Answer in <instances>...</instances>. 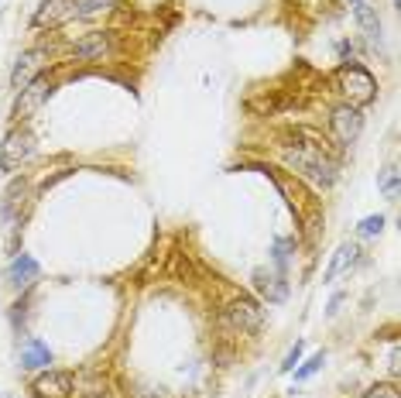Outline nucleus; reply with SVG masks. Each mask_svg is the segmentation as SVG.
<instances>
[{
  "mask_svg": "<svg viewBox=\"0 0 401 398\" xmlns=\"http://www.w3.org/2000/svg\"><path fill=\"white\" fill-rule=\"evenodd\" d=\"M282 162L305 182H312L315 189H329L336 182V162L312 141H295L282 151Z\"/></svg>",
  "mask_w": 401,
  "mask_h": 398,
  "instance_id": "f257e3e1",
  "label": "nucleus"
},
{
  "mask_svg": "<svg viewBox=\"0 0 401 398\" xmlns=\"http://www.w3.org/2000/svg\"><path fill=\"white\" fill-rule=\"evenodd\" d=\"M336 86H340V93L346 97L350 106H367V103H374L378 97V83H374V76L364 69V66H357V62H343L340 69H336Z\"/></svg>",
  "mask_w": 401,
  "mask_h": 398,
  "instance_id": "f03ea898",
  "label": "nucleus"
},
{
  "mask_svg": "<svg viewBox=\"0 0 401 398\" xmlns=\"http://www.w3.org/2000/svg\"><path fill=\"white\" fill-rule=\"evenodd\" d=\"M31 155H35V134H31L28 127H14V131L3 138V144H0V172L21 169Z\"/></svg>",
  "mask_w": 401,
  "mask_h": 398,
  "instance_id": "7ed1b4c3",
  "label": "nucleus"
},
{
  "mask_svg": "<svg viewBox=\"0 0 401 398\" xmlns=\"http://www.w3.org/2000/svg\"><path fill=\"white\" fill-rule=\"evenodd\" d=\"M223 319H226L233 330H240V333H257V330L264 326V309H261L254 298L240 296L223 309Z\"/></svg>",
  "mask_w": 401,
  "mask_h": 398,
  "instance_id": "20e7f679",
  "label": "nucleus"
},
{
  "mask_svg": "<svg viewBox=\"0 0 401 398\" xmlns=\"http://www.w3.org/2000/svg\"><path fill=\"white\" fill-rule=\"evenodd\" d=\"M329 127H333V138H336L340 144H353V141L360 138L364 117H360V110H357V106L340 103V106L329 113Z\"/></svg>",
  "mask_w": 401,
  "mask_h": 398,
  "instance_id": "39448f33",
  "label": "nucleus"
},
{
  "mask_svg": "<svg viewBox=\"0 0 401 398\" xmlns=\"http://www.w3.org/2000/svg\"><path fill=\"white\" fill-rule=\"evenodd\" d=\"M52 90H55V86H52L48 79H41V76H38L35 83H28V86L17 93V103H14V120H28V117H35V113L41 110V103L52 97Z\"/></svg>",
  "mask_w": 401,
  "mask_h": 398,
  "instance_id": "423d86ee",
  "label": "nucleus"
},
{
  "mask_svg": "<svg viewBox=\"0 0 401 398\" xmlns=\"http://www.w3.org/2000/svg\"><path fill=\"white\" fill-rule=\"evenodd\" d=\"M45 59H48V52L45 48H31V52H24L17 62H14V73H10V90H24L28 83H35L38 79V73H41V66H45Z\"/></svg>",
  "mask_w": 401,
  "mask_h": 398,
  "instance_id": "0eeeda50",
  "label": "nucleus"
},
{
  "mask_svg": "<svg viewBox=\"0 0 401 398\" xmlns=\"http://www.w3.org/2000/svg\"><path fill=\"white\" fill-rule=\"evenodd\" d=\"M31 392L38 398H69L72 395V375L66 371H45L31 381Z\"/></svg>",
  "mask_w": 401,
  "mask_h": 398,
  "instance_id": "6e6552de",
  "label": "nucleus"
},
{
  "mask_svg": "<svg viewBox=\"0 0 401 398\" xmlns=\"http://www.w3.org/2000/svg\"><path fill=\"white\" fill-rule=\"evenodd\" d=\"M254 289H257V296L268 298V302H285V298H288V282H285V275L268 272V268H257V272H254Z\"/></svg>",
  "mask_w": 401,
  "mask_h": 398,
  "instance_id": "1a4fd4ad",
  "label": "nucleus"
},
{
  "mask_svg": "<svg viewBox=\"0 0 401 398\" xmlns=\"http://www.w3.org/2000/svg\"><path fill=\"white\" fill-rule=\"evenodd\" d=\"M72 10H76V0H41L31 24L35 28H52V24H62L66 17H72Z\"/></svg>",
  "mask_w": 401,
  "mask_h": 398,
  "instance_id": "9d476101",
  "label": "nucleus"
},
{
  "mask_svg": "<svg viewBox=\"0 0 401 398\" xmlns=\"http://www.w3.org/2000/svg\"><path fill=\"white\" fill-rule=\"evenodd\" d=\"M38 275H41V268H38V261L31 254H17L10 261V268H7V282L14 289H31L38 282Z\"/></svg>",
  "mask_w": 401,
  "mask_h": 398,
  "instance_id": "9b49d317",
  "label": "nucleus"
},
{
  "mask_svg": "<svg viewBox=\"0 0 401 398\" xmlns=\"http://www.w3.org/2000/svg\"><path fill=\"white\" fill-rule=\"evenodd\" d=\"M353 17H357L360 35L371 41V48H381V21H378V10L367 0H357L353 3Z\"/></svg>",
  "mask_w": 401,
  "mask_h": 398,
  "instance_id": "f8f14e48",
  "label": "nucleus"
},
{
  "mask_svg": "<svg viewBox=\"0 0 401 398\" xmlns=\"http://www.w3.org/2000/svg\"><path fill=\"white\" fill-rule=\"evenodd\" d=\"M357 254H360V251H357V244H340V247L333 251V261H329V268L322 272V282L329 285V282H336L340 275H346V272L357 265Z\"/></svg>",
  "mask_w": 401,
  "mask_h": 398,
  "instance_id": "ddd939ff",
  "label": "nucleus"
},
{
  "mask_svg": "<svg viewBox=\"0 0 401 398\" xmlns=\"http://www.w3.org/2000/svg\"><path fill=\"white\" fill-rule=\"evenodd\" d=\"M110 52V35H103V31H93V35H86L83 41H76V48H72V55L76 59H83V62H90V59H103Z\"/></svg>",
  "mask_w": 401,
  "mask_h": 398,
  "instance_id": "4468645a",
  "label": "nucleus"
},
{
  "mask_svg": "<svg viewBox=\"0 0 401 398\" xmlns=\"http://www.w3.org/2000/svg\"><path fill=\"white\" fill-rule=\"evenodd\" d=\"M48 364H52V350H48V343H41V340H28L24 350H21V368H24V371H35V368H48Z\"/></svg>",
  "mask_w": 401,
  "mask_h": 398,
  "instance_id": "2eb2a0df",
  "label": "nucleus"
},
{
  "mask_svg": "<svg viewBox=\"0 0 401 398\" xmlns=\"http://www.w3.org/2000/svg\"><path fill=\"white\" fill-rule=\"evenodd\" d=\"M378 186H381L384 199L398 202V169H395V165H388V169H384V172L378 176Z\"/></svg>",
  "mask_w": 401,
  "mask_h": 398,
  "instance_id": "dca6fc26",
  "label": "nucleus"
},
{
  "mask_svg": "<svg viewBox=\"0 0 401 398\" xmlns=\"http://www.w3.org/2000/svg\"><path fill=\"white\" fill-rule=\"evenodd\" d=\"M110 3H113V0H76V10H72V14H76V17H97V14L106 10Z\"/></svg>",
  "mask_w": 401,
  "mask_h": 398,
  "instance_id": "f3484780",
  "label": "nucleus"
},
{
  "mask_svg": "<svg viewBox=\"0 0 401 398\" xmlns=\"http://www.w3.org/2000/svg\"><path fill=\"white\" fill-rule=\"evenodd\" d=\"M322 361H326V354H322V350H319V354H312V357H309L302 368H295V381H305V378H312V375L322 368Z\"/></svg>",
  "mask_w": 401,
  "mask_h": 398,
  "instance_id": "a211bd4d",
  "label": "nucleus"
},
{
  "mask_svg": "<svg viewBox=\"0 0 401 398\" xmlns=\"http://www.w3.org/2000/svg\"><path fill=\"white\" fill-rule=\"evenodd\" d=\"M381 230H384V216H381V213H378V216H364L360 227H357L360 237H378Z\"/></svg>",
  "mask_w": 401,
  "mask_h": 398,
  "instance_id": "6ab92c4d",
  "label": "nucleus"
},
{
  "mask_svg": "<svg viewBox=\"0 0 401 398\" xmlns=\"http://www.w3.org/2000/svg\"><path fill=\"white\" fill-rule=\"evenodd\" d=\"M292 247H295V240H285V237L275 240V265H278V268L288 265V251H292Z\"/></svg>",
  "mask_w": 401,
  "mask_h": 398,
  "instance_id": "aec40b11",
  "label": "nucleus"
},
{
  "mask_svg": "<svg viewBox=\"0 0 401 398\" xmlns=\"http://www.w3.org/2000/svg\"><path fill=\"white\" fill-rule=\"evenodd\" d=\"M364 398H398V388L395 385H374V388H367Z\"/></svg>",
  "mask_w": 401,
  "mask_h": 398,
  "instance_id": "412c9836",
  "label": "nucleus"
},
{
  "mask_svg": "<svg viewBox=\"0 0 401 398\" xmlns=\"http://www.w3.org/2000/svg\"><path fill=\"white\" fill-rule=\"evenodd\" d=\"M302 361V343H295L292 350H288V357H285V364H282V371L288 375V371H295V364Z\"/></svg>",
  "mask_w": 401,
  "mask_h": 398,
  "instance_id": "4be33fe9",
  "label": "nucleus"
},
{
  "mask_svg": "<svg viewBox=\"0 0 401 398\" xmlns=\"http://www.w3.org/2000/svg\"><path fill=\"white\" fill-rule=\"evenodd\" d=\"M134 398H165V395H162V392H155V388H137Z\"/></svg>",
  "mask_w": 401,
  "mask_h": 398,
  "instance_id": "5701e85b",
  "label": "nucleus"
},
{
  "mask_svg": "<svg viewBox=\"0 0 401 398\" xmlns=\"http://www.w3.org/2000/svg\"><path fill=\"white\" fill-rule=\"evenodd\" d=\"M391 371L398 375V347H391Z\"/></svg>",
  "mask_w": 401,
  "mask_h": 398,
  "instance_id": "b1692460",
  "label": "nucleus"
},
{
  "mask_svg": "<svg viewBox=\"0 0 401 398\" xmlns=\"http://www.w3.org/2000/svg\"><path fill=\"white\" fill-rule=\"evenodd\" d=\"M86 398H106V395H100V392H93V395H86Z\"/></svg>",
  "mask_w": 401,
  "mask_h": 398,
  "instance_id": "393cba45",
  "label": "nucleus"
},
{
  "mask_svg": "<svg viewBox=\"0 0 401 398\" xmlns=\"http://www.w3.org/2000/svg\"><path fill=\"white\" fill-rule=\"evenodd\" d=\"M395 7H401V0H395Z\"/></svg>",
  "mask_w": 401,
  "mask_h": 398,
  "instance_id": "a878e982",
  "label": "nucleus"
},
{
  "mask_svg": "<svg viewBox=\"0 0 401 398\" xmlns=\"http://www.w3.org/2000/svg\"><path fill=\"white\" fill-rule=\"evenodd\" d=\"M353 3H357V0H353Z\"/></svg>",
  "mask_w": 401,
  "mask_h": 398,
  "instance_id": "bb28decb",
  "label": "nucleus"
}]
</instances>
